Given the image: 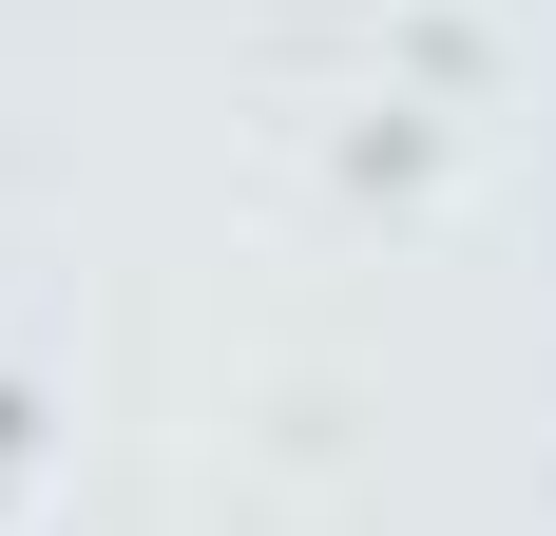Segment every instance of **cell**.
<instances>
[{
    "label": "cell",
    "instance_id": "6da1fadb",
    "mask_svg": "<svg viewBox=\"0 0 556 536\" xmlns=\"http://www.w3.org/2000/svg\"><path fill=\"white\" fill-rule=\"evenodd\" d=\"M0 441H20V383H0Z\"/></svg>",
    "mask_w": 556,
    "mask_h": 536
}]
</instances>
